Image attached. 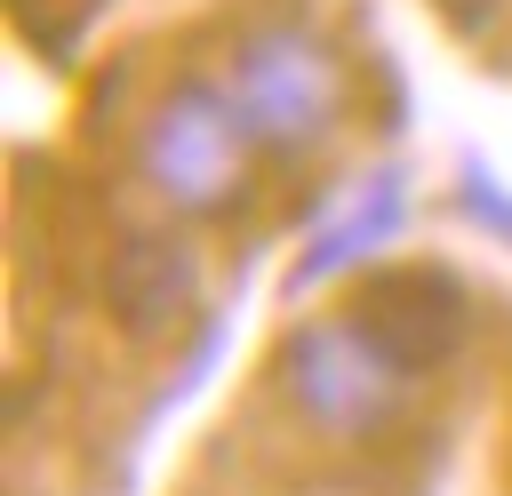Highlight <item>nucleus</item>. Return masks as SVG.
I'll use <instances>...</instances> for the list:
<instances>
[{
  "label": "nucleus",
  "mask_w": 512,
  "mask_h": 496,
  "mask_svg": "<svg viewBox=\"0 0 512 496\" xmlns=\"http://www.w3.org/2000/svg\"><path fill=\"white\" fill-rule=\"evenodd\" d=\"M224 88H232L240 120L256 128V144H272V152H304L336 120V104H344L336 56L312 32H296V24H264L256 40H240Z\"/></svg>",
  "instance_id": "obj_1"
},
{
  "label": "nucleus",
  "mask_w": 512,
  "mask_h": 496,
  "mask_svg": "<svg viewBox=\"0 0 512 496\" xmlns=\"http://www.w3.org/2000/svg\"><path fill=\"white\" fill-rule=\"evenodd\" d=\"M248 152H256V128L240 120L232 88L224 96L176 88L144 128V168L176 208H232L240 184H248Z\"/></svg>",
  "instance_id": "obj_2"
},
{
  "label": "nucleus",
  "mask_w": 512,
  "mask_h": 496,
  "mask_svg": "<svg viewBox=\"0 0 512 496\" xmlns=\"http://www.w3.org/2000/svg\"><path fill=\"white\" fill-rule=\"evenodd\" d=\"M400 360L360 328V320H320L288 344V392L312 424L328 432H376L400 400Z\"/></svg>",
  "instance_id": "obj_3"
},
{
  "label": "nucleus",
  "mask_w": 512,
  "mask_h": 496,
  "mask_svg": "<svg viewBox=\"0 0 512 496\" xmlns=\"http://www.w3.org/2000/svg\"><path fill=\"white\" fill-rule=\"evenodd\" d=\"M408 376L416 368H440L448 352H456V336H464V288L440 272V264H416V272H384L368 296H360V312H352Z\"/></svg>",
  "instance_id": "obj_4"
},
{
  "label": "nucleus",
  "mask_w": 512,
  "mask_h": 496,
  "mask_svg": "<svg viewBox=\"0 0 512 496\" xmlns=\"http://www.w3.org/2000/svg\"><path fill=\"white\" fill-rule=\"evenodd\" d=\"M400 176L384 168V176H368L360 192H352V208L336 216V224H320V240H312V256L296 264V288H312L320 272H336V264H360L376 240H392V224H400Z\"/></svg>",
  "instance_id": "obj_5"
},
{
  "label": "nucleus",
  "mask_w": 512,
  "mask_h": 496,
  "mask_svg": "<svg viewBox=\"0 0 512 496\" xmlns=\"http://www.w3.org/2000/svg\"><path fill=\"white\" fill-rule=\"evenodd\" d=\"M176 288H184V272L168 264V248H144V256L120 272V288H112V296H120V312H136V320H160V304H168Z\"/></svg>",
  "instance_id": "obj_6"
}]
</instances>
